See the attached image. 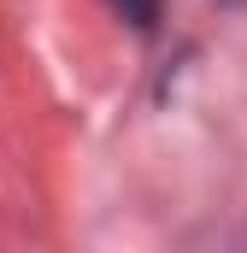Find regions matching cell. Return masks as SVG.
<instances>
[{"instance_id":"cell-1","label":"cell","mask_w":247,"mask_h":253,"mask_svg":"<svg viewBox=\"0 0 247 253\" xmlns=\"http://www.w3.org/2000/svg\"><path fill=\"white\" fill-rule=\"evenodd\" d=\"M112 6H118L135 30H153V24H159V0H112Z\"/></svg>"}]
</instances>
